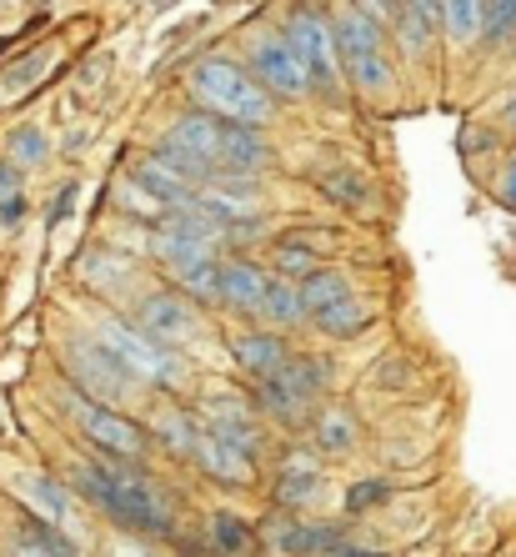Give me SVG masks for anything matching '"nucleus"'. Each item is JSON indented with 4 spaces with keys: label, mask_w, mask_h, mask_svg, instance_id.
Masks as SVG:
<instances>
[{
    "label": "nucleus",
    "mask_w": 516,
    "mask_h": 557,
    "mask_svg": "<svg viewBox=\"0 0 516 557\" xmlns=\"http://www.w3.org/2000/svg\"><path fill=\"white\" fill-rule=\"evenodd\" d=\"M356 5L372 15L376 26H381V21H397V11H401V0H356Z\"/></svg>",
    "instance_id": "nucleus-41"
},
{
    "label": "nucleus",
    "mask_w": 516,
    "mask_h": 557,
    "mask_svg": "<svg viewBox=\"0 0 516 557\" xmlns=\"http://www.w3.org/2000/svg\"><path fill=\"white\" fill-rule=\"evenodd\" d=\"M266 286H272V276L261 272L251 257L221 261V301H226L231 311H261V301H266Z\"/></svg>",
    "instance_id": "nucleus-14"
},
{
    "label": "nucleus",
    "mask_w": 516,
    "mask_h": 557,
    "mask_svg": "<svg viewBox=\"0 0 516 557\" xmlns=\"http://www.w3.org/2000/svg\"><path fill=\"white\" fill-rule=\"evenodd\" d=\"M105 557H151V553H146V547H136V543H121V537H116V543L105 547Z\"/></svg>",
    "instance_id": "nucleus-43"
},
{
    "label": "nucleus",
    "mask_w": 516,
    "mask_h": 557,
    "mask_svg": "<svg viewBox=\"0 0 516 557\" xmlns=\"http://www.w3.org/2000/svg\"><path fill=\"white\" fill-rule=\"evenodd\" d=\"M40 71H46V55H26V61H21V65H11V71H5V76H0V81H5V86H11V91H21V86H26V81L30 76H40Z\"/></svg>",
    "instance_id": "nucleus-38"
},
{
    "label": "nucleus",
    "mask_w": 516,
    "mask_h": 557,
    "mask_svg": "<svg viewBox=\"0 0 516 557\" xmlns=\"http://www.w3.org/2000/svg\"><path fill=\"white\" fill-rule=\"evenodd\" d=\"M391 26L401 30V46H412V51H426V40H431V21H426L416 5H406L401 0V11H397V21Z\"/></svg>",
    "instance_id": "nucleus-36"
},
{
    "label": "nucleus",
    "mask_w": 516,
    "mask_h": 557,
    "mask_svg": "<svg viewBox=\"0 0 516 557\" xmlns=\"http://www.w3.org/2000/svg\"><path fill=\"white\" fill-rule=\"evenodd\" d=\"M211 553L216 557H251L256 553V532L236 512H216L211 518Z\"/></svg>",
    "instance_id": "nucleus-25"
},
{
    "label": "nucleus",
    "mask_w": 516,
    "mask_h": 557,
    "mask_svg": "<svg viewBox=\"0 0 516 557\" xmlns=\"http://www.w3.org/2000/svg\"><path fill=\"white\" fill-rule=\"evenodd\" d=\"M11 557H80V553L65 543V532L55 528V522L36 518V512H21V528H15Z\"/></svg>",
    "instance_id": "nucleus-17"
},
{
    "label": "nucleus",
    "mask_w": 516,
    "mask_h": 557,
    "mask_svg": "<svg viewBox=\"0 0 516 557\" xmlns=\"http://www.w3.org/2000/svg\"><path fill=\"white\" fill-rule=\"evenodd\" d=\"M65 372L76 376L80 397H91V403H121V397L141 382L126 362H116V351H105L96 337L76 342V347L65 351Z\"/></svg>",
    "instance_id": "nucleus-7"
},
{
    "label": "nucleus",
    "mask_w": 516,
    "mask_h": 557,
    "mask_svg": "<svg viewBox=\"0 0 516 557\" xmlns=\"http://www.w3.org/2000/svg\"><path fill=\"white\" fill-rule=\"evenodd\" d=\"M130 176H136V182H141L146 191H151V196H155V201H161V207H166V211H181V207H191V196H196V186H191V182H181V176H176V171H171L166 161H161V156H141Z\"/></svg>",
    "instance_id": "nucleus-18"
},
{
    "label": "nucleus",
    "mask_w": 516,
    "mask_h": 557,
    "mask_svg": "<svg viewBox=\"0 0 516 557\" xmlns=\"http://www.w3.org/2000/svg\"><path fill=\"white\" fill-rule=\"evenodd\" d=\"M136 326L171 347V342H186V337H191V307H186L181 297H171V292H155V297L141 301V311H136Z\"/></svg>",
    "instance_id": "nucleus-15"
},
{
    "label": "nucleus",
    "mask_w": 516,
    "mask_h": 557,
    "mask_svg": "<svg viewBox=\"0 0 516 557\" xmlns=\"http://www.w3.org/2000/svg\"><path fill=\"white\" fill-rule=\"evenodd\" d=\"M502 201H506V207H516V156H512V166H506V182H502Z\"/></svg>",
    "instance_id": "nucleus-44"
},
{
    "label": "nucleus",
    "mask_w": 516,
    "mask_h": 557,
    "mask_svg": "<svg viewBox=\"0 0 516 557\" xmlns=\"http://www.w3.org/2000/svg\"><path fill=\"white\" fill-rule=\"evenodd\" d=\"M71 211H76V186H61V191H55V201H51V211H46V232H51V226H61Z\"/></svg>",
    "instance_id": "nucleus-39"
},
{
    "label": "nucleus",
    "mask_w": 516,
    "mask_h": 557,
    "mask_svg": "<svg viewBox=\"0 0 516 557\" xmlns=\"http://www.w3.org/2000/svg\"><path fill=\"white\" fill-rule=\"evenodd\" d=\"M21 497H26V512L55 522V528L71 522V497H65V487L55 478H21Z\"/></svg>",
    "instance_id": "nucleus-23"
},
{
    "label": "nucleus",
    "mask_w": 516,
    "mask_h": 557,
    "mask_svg": "<svg viewBox=\"0 0 516 557\" xmlns=\"http://www.w3.org/2000/svg\"><path fill=\"white\" fill-rule=\"evenodd\" d=\"M406 5H416L426 21H437V15H441V0H406Z\"/></svg>",
    "instance_id": "nucleus-45"
},
{
    "label": "nucleus",
    "mask_w": 516,
    "mask_h": 557,
    "mask_svg": "<svg viewBox=\"0 0 516 557\" xmlns=\"http://www.w3.org/2000/svg\"><path fill=\"white\" fill-rule=\"evenodd\" d=\"M336 30V61H341V76L362 91H387L391 86V65H387V51H381V26L362 5H351L331 21Z\"/></svg>",
    "instance_id": "nucleus-3"
},
{
    "label": "nucleus",
    "mask_w": 516,
    "mask_h": 557,
    "mask_svg": "<svg viewBox=\"0 0 516 557\" xmlns=\"http://www.w3.org/2000/svg\"><path fill=\"white\" fill-rule=\"evenodd\" d=\"M256 407L266 417H276V422H286V428H301V422H311V417H316V403H311V397H301V392L291 387L281 372L261 376V382H256Z\"/></svg>",
    "instance_id": "nucleus-16"
},
{
    "label": "nucleus",
    "mask_w": 516,
    "mask_h": 557,
    "mask_svg": "<svg viewBox=\"0 0 516 557\" xmlns=\"http://www.w3.org/2000/svg\"><path fill=\"white\" fill-rule=\"evenodd\" d=\"M246 61H251V76H256L272 96L297 101V96L311 91L306 65H301L297 46L286 40V30H266V36H256V40H251V51H246Z\"/></svg>",
    "instance_id": "nucleus-8"
},
{
    "label": "nucleus",
    "mask_w": 516,
    "mask_h": 557,
    "mask_svg": "<svg viewBox=\"0 0 516 557\" xmlns=\"http://www.w3.org/2000/svg\"><path fill=\"white\" fill-rule=\"evenodd\" d=\"M155 251L176 267V272H186V267H196V261L211 257V242H201V236L191 232H171V226H161V236H155Z\"/></svg>",
    "instance_id": "nucleus-29"
},
{
    "label": "nucleus",
    "mask_w": 516,
    "mask_h": 557,
    "mask_svg": "<svg viewBox=\"0 0 516 557\" xmlns=\"http://www.w3.org/2000/svg\"><path fill=\"white\" fill-rule=\"evenodd\" d=\"M266 547L281 557H316L341 547V528H311V522H266Z\"/></svg>",
    "instance_id": "nucleus-11"
},
{
    "label": "nucleus",
    "mask_w": 516,
    "mask_h": 557,
    "mask_svg": "<svg viewBox=\"0 0 516 557\" xmlns=\"http://www.w3.org/2000/svg\"><path fill=\"white\" fill-rule=\"evenodd\" d=\"M286 40L297 46L301 65H306L311 91L336 96L341 61H336V30H331V21H326L322 11H311V5H297V11L286 15Z\"/></svg>",
    "instance_id": "nucleus-5"
},
{
    "label": "nucleus",
    "mask_w": 516,
    "mask_h": 557,
    "mask_svg": "<svg viewBox=\"0 0 516 557\" xmlns=\"http://www.w3.org/2000/svg\"><path fill=\"white\" fill-rule=\"evenodd\" d=\"M21 182H26V166H15V161H0V201L21 196Z\"/></svg>",
    "instance_id": "nucleus-40"
},
{
    "label": "nucleus",
    "mask_w": 516,
    "mask_h": 557,
    "mask_svg": "<svg viewBox=\"0 0 516 557\" xmlns=\"http://www.w3.org/2000/svg\"><path fill=\"white\" fill-rule=\"evenodd\" d=\"M151 5H171V0H151Z\"/></svg>",
    "instance_id": "nucleus-47"
},
{
    "label": "nucleus",
    "mask_w": 516,
    "mask_h": 557,
    "mask_svg": "<svg viewBox=\"0 0 516 557\" xmlns=\"http://www.w3.org/2000/svg\"><path fill=\"white\" fill-rule=\"evenodd\" d=\"M76 272L91 286H116V282L130 276V257H111L105 247H91V251H80L76 257Z\"/></svg>",
    "instance_id": "nucleus-30"
},
{
    "label": "nucleus",
    "mask_w": 516,
    "mask_h": 557,
    "mask_svg": "<svg viewBox=\"0 0 516 557\" xmlns=\"http://www.w3.org/2000/svg\"><path fill=\"white\" fill-rule=\"evenodd\" d=\"M191 462L201 467L211 482H226V487H251V482H256V453L241 447V442H231V437H221V432L206 428V422H196Z\"/></svg>",
    "instance_id": "nucleus-9"
},
{
    "label": "nucleus",
    "mask_w": 516,
    "mask_h": 557,
    "mask_svg": "<svg viewBox=\"0 0 516 557\" xmlns=\"http://www.w3.org/2000/svg\"><path fill=\"white\" fill-rule=\"evenodd\" d=\"M116 196H121V207L136 211V216H146V221H166V207H161V201H155V196L146 191L141 182H136V176H126V182L116 186Z\"/></svg>",
    "instance_id": "nucleus-35"
},
{
    "label": "nucleus",
    "mask_w": 516,
    "mask_h": 557,
    "mask_svg": "<svg viewBox=\"0 0 516 557\" xmlns=\"http://www.w3.org/2000/svg\"><path fill=\"white\" fill-rule=\"evenodd\" d=\"M71 403H76L71 412H76L86 442L101 457H121V462H141L146 457V447H151L146 422H136V417L116 412V407H105V403H86V397H71Z\"/></svg>",
    "instance_id": "nucleus-6"
},
{
    "label": "nucleus",
    "mask_w": 516,
    "mask_h": 557,
    "mask_svg": "<svg viewBox=\"0 0 516 557\" xmlns=\"http://www.w3.org/2000/svg\"><path fill=\"white\" fill-rule=\"evenodd\" d=\"M186 292H191L196 301H221V261L206 257V261H196V267H186L181 272Z\"/></svg>",
    "instance_id": "nucleus-33"
},
{
    "label": "nucleus",
    "mask_w": 516,
    "mask_h": 557,
    "mask_svg": "<svg viewBox=\"0 0 516 557\" xmlns=\"http://www.w3.org/2000/svg\"><path fill=\"white\" fill-rule=\"evenodd\" d=\"M481 36H487V46H502V40L516 36V0H487Z\"/></svg>",
    "instance_id": "nucleus-34"
},
{
    "label": "nucleus",
    "mask_w": 516,
    "mask_h": 557,
    "mask_svg": "<svg viewBox=\"0 0 516 557\" xmlns=\"http://www.w3.org/2000/svg\"><path fill=\"white\" fill-rule=\"evenodd\" d=\"M261 317L281 326L306 322V301H301V282H286V276H272L266 286V301H261Z\"/></svg>",
    "instance_id": "nucleus-27"
},
{
    "label": "nucleus",
    "mask_w": 516,
    "mask_h": 557,
    "mask_svg": "<svg viewBox=\"0 0 516 557\" xmlns=\"http://www.w3.org/2000/svg\"><path fill=\"white\" fill-rule=\"evenodd\" d=\"M487 0H441V26L452 30V40H477Z\"/></svg>",
    "instance_id": "nucleus-31"
},
{
    "label": "nucleus",
    "mask_w": 516,
    "mask_h": 557,
    "mask_svg": "<svg viewBox=\"0 0 516 557\" xmlns=\"http://www.w3.org/2000/svg\"><path fill=\"white\" fill-rule=\"evenodd\" d=\"M196 422H206V428H216L221 437L241 442V447H251V453L266 442L261 437V422H256V403H246V397H236V392H211V397H201Z\"/></svg>",
    "instance_id": "nucleus-10"
},
{
    "label": "nucleus",
    "mask_w": 516,
    "mask_h": 557,
    "mask_svg": "<svg viewBox=\"0 0 516 557\" xmlns=\"http://www.w3.org/2000/svg\"><path fill=\"white\" fill-rule=\"evenodd\" d=\"M311 326L331 342H356L366 326H372V311H366L356 297H347V301H336V307H326L322 317H311Z\"/></svg>",
    "instance_id": "nucleus-22"
},
{
    "label": "nucleus",
    "mask_w": 516,
    "mask_h": 557,
    "mask_svg": "<svg viewBox=\"0 0 516 557\" xmlns=\"http://www.w3.org/2000/svg\"><path fill=\"white\" fill-rule=\"evenodd\" d=\"M231 362L241 367L251 382H261V376H276L291 362V347H286V337H276V332H246V337L231 342Z\"/></svg>",
    "instance_id": "nucleus-12"
},
{
    "label": "nucleus",
    "mask_w": 516,
    "mask_h": 557,
    "mask_svg": "<svg viewBox=\"0 0 516 557\" xmlns=\"http://www.w3.org/2000/svg\"><path fill=\"white\" fill-rule=\"evenodd\" d=\"M21 216H26V201H21V196H11V201H0V226H15Z\"/></svg>",
    "instance_id": "nucleus-42"
},
{
    "label": "nucleus",
    "mask_w": 516,
    "mask_h": 557,
    "mask_svg": "<svg viewBox=\"0 0 516 557\" xmlns=\"http://www.w3.org/2000/svg\"><path fill=\"white\" fill-rule=\"evenodd\" d=\"M272 267H276V276H286V282H306L311 272H322V257H316L311 242L291 236V242H276L272 247Z\"/></svg>",
    "instance_id": "nucleus-28"
},
{
    "label": "nucleus",
    "mask_w": 516,
    "mask_h": 557,
    "mask_svg": "<svg viewBox=\"0 0 516 557\" xmlns=\"http://www.w3.org/2000/svg\"><path fill=\"white\" fill-rule=\"evenodd\" d=\"M5 151H11L15 166H40V161L51 156V141H46L40 126H15L11 136H5Z\"/></svg>",
    "instance_id": "nucleus-32"
},
{
    "label": "nucleus",
    "mask_w": 516,
    "mask_h": 557,
    "mask_svg": "<svg viewBox=\"0 0 516 557\" xmlns=\"http://www.w3.org/2000/svg\"><path fill=\"white\" fill-rule=\"evenodd\" d=\"M311 437H316V453L322 457H347L356 442H362V428L347 407H316L311 417Z\"/></svg>",
    "instance_id": "nucleus-19"
},
{
    "label": "nucleus",
    "mask_w": 516,
    "mask_h": 557,
    "mask_svg": "<svg viewBox=\"0 0 516 557\" xmlns=\"http://www.w3.org/2000/svg\"><path fill=\"white\" fill-rule=\"evenodd\" d=\"M76 493L91 497L105 518L121 532H141V537H176V507L146 478L141 462H121V457H101V462H76Z\"/></svg>",
    "instance_id": "nucleus-1"
},
{
    "label": "nucleus",
    "mask_w": 516,
    "mask_h": 557,
    "mask_svg": "<svg viewBox=\"0 0 516 557\" xmlns=\"http://www.w3.org/2000/svg\"><path fill=\"white\" fill-rule=\"evenodd\" d=\"M322 462L311 453H291L281 467H276V482H272V493H276V507H306L311 497L322 493Z\"/></svg>",
    "instance_id": "nucleus-13"
},
{
    "label": "nucleus",
    "mask_w": 516,
    "mask_h": 557,
    "mask_svg": "<svg viewBox=\"0 0 516 557\" xmlns=\"http://www.w3.org/2000/svg\"><path fill=\"white\" fill-rule=\"evenodd\" d=\"M96 342H101L105 351H116V362H126L146 387H171V382L181 376V362L171 357L166 342H155L151 332H141V326L126 322V317H105Z\"/></svg>",
    "instance_id": "nucleus-4"
},
{
    "label": "nucleus",
    "mask_w": 516,
    "mask_h": 557,
    "mask_svg": "<svg viewBox=\"0 0 516 557\" xmlns=\"http://www.w3.org/2000/svg\"><path fill=\"white\" fill-rule=\"evenodd\" d=\"M316 191H322L326 201H336V207H347V211L372 207V182H366L362 171H347V166L322 171V176H316Z\"/></svg>",
    "instance_id": "nucleus-21"
},
{
    "label": "nucleus",
    "mask_w": 516,
    "mask_h": 557,
    "mask_svg": "<svg viewBox=\"0 0 516 557\" xmlns=\"http://www.w3.org/2000/svg\"><path fill=\"white\" fill-rule=\"evenodd\" d=\"M146 432H151L161 447H171L176 457H191V442H196V417L181 412V407H161V412L146 422Z\"/></svg>",
    "instance_id": "nucleus-24"
},
{
    "label": "nucleus",
    "mask_w": 516,
    "mask_h": 557,
    "mask_svg": "<svg viewBox=\"0 0 516 557\" xmlns=\"http://www.w3.org/2000/svg\"><path fill=\"white\" fill-rule=\"evenodd\" d=\"M391 497V487L381 478H372V482H356L347 493V512H366V507H381Z\"/></svg>",
    "instance_id": "nucleus-37"
},
{
    "label": "nucleus",
    "mask_w": 516,
    "mask_h": 557,
    "mask_svg": "<svg viewBox=\"0 0 516 557\" xmlns=\"http://www.w3.org/2000/svg\"><path fill=\"white\" fill-rule=\"evenodd\" d=\"M281 376L301 392V397H311V403H316V397H326V392H331L336 367H331V357H316V351H291V362L281 367Z\"/></svg>",
    "instance_id": "nucleus-20"
},
{
    "label": "nucleus",
    "mask_w": 516,
    "mask_h": 557,
    "mask_svg": "<svg viewBox=\"0 0 516 557\" xmlns=\"http://www.w3.org/2000/svg\"><path fill=\"white\" fill-rule=\"evenodd\" d=\"M502 126H506V131H516V96L502 106Z\"/></svg>",
    "instance_id": "nucleus-46"
},
{
    "label": "nucleus",
    "mask_w": 516,
    "mask_h": 557,
    "mask_svg": "<svg viewBox=\"0 0 516 557\" xmlns=\"http://www.w3.org/2000/svg\"><path fill=\"white\" fill-rule=\"evenodd\" d=\"M191 96L201 101V111L221 121H236V126H272L276 121V96L251 76V65L226 61V55H211V61L191 65Z\"/></svg>",
    "instance_id": "nucleus-2"
},
{
    "label": "nucleus",
    "mask_w": 516,
    "mask_h": 557,
    "mask_svg": "<svg viewBox=\"0 0 516 557\" xmlns=\"http://www.w3.org/2000/svg\"><path fill=\"white\" fill-rule=\"evenodd\" d=\"M351 297V282L336 267H322V272H311L306 282H301V301H306V322L311 317H322L326 307H336V301Z\"/></svg>",
    "instance_id": "nucleus-26"
}]
</instances>
